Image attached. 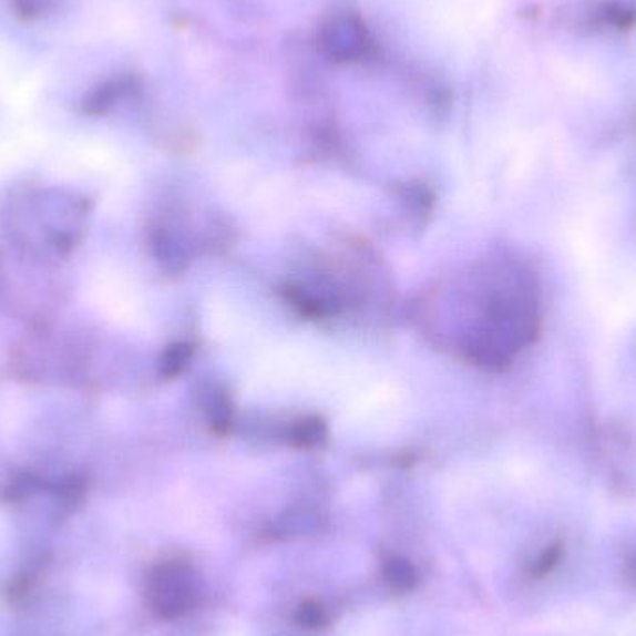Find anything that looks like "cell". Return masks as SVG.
<instances>
[{"label": "cell", "instance_id": "obj_9", "mask_svg": "<svg viewBox=\"0 0 636 636\" xmlns=\"http://www.w3.org/2000/svg\"><path fill=\"white\" fill-rule=\"evenodd\" d=\"M300 622L301 625H309V627H317V625L325 622V614H322V608L318 605H304L300 608Z\"/></svg>", "mask_w": 636, "mask_h": 636}, {"label": "cell", "instance_id": "obj_6", "mask_svg": "<svg viewBox=\"0 0 636 636\" xmlns=\"http://www.w3.org/2000/svg\"><path fill=\"white\" fill-rule=\"evenodd\" d=\"M194 348L188 342H175L172 347L166 348L163 359H161V372L163 377H179L181 372L188 367Z\"/></svg>", "mask_w": 636, "mask_h": 636}, {"label": "cell", "instance_id": "obj_1", "mask_svg": "<svg viewBox=\"0 0 636 636\" xmlns=\"http://www.w3.org/2000/svg\"><path fill=\"white\" fill-rule=\"evenodd\" d=\"M196 578L179 564L158 567L151 578V607L161 618L172 619L188 613L196 603Z\"/></svg>", "mask_w": 636, "mask_h": 636}, {"label": "cell", "instance_id": "obj_7", "mask_svg": "<svg viewBox=\"0 0 636 636\" xmlns=\"http://www.w3.org/2000/svg\"><path fill=\"white\" fill-rule=\"evenodd\" d=\"M386 577L389 578L391 585L397 588H411L416 585V572L413 567L404 561H391L386 570Z\"/></svg>", "mask_w": 636, "mask_h": 636}, {"label": "cell", "instance_id": "obj_5", "mask_svg": "<svg viewBox=\"0 0 636 636\" xmlns=\"http://www.w3.org/2000/svg\"><path fill=\"white\" fill-rule=\"evenodd\" d=\"M203 406H205L203 410H205L211 427L220 434L227 432L229 424H232V404H229L226 394L220 393L218 389H213Z\"/></svg>", "mask_w": 636, "mask_h": 636}, {"label": "cell", "instance_id": "obj_8", "mask_svg": "<svg viewBox=\"0 0 636 636\" xmlns=\"http://www.w3.org/2000/svg\"><path fill=\"white\" fill-rule=\"evenodd\" d=\"M562 558V544L561 542H556V544L550 545V547H545L544 553L536 558V562L533 564V577H544L547 573L553 570V567L558 564V561Z\"/></svg>", "mask_w": 636, "mask_h": 636}, {"label": "cell", "instance_id": "obj_4", "mask_svg": "<svg viewBox=\"0 0 636 636\" xmlns=\"http://www.w3.org/2000/svg\"><path fill=\"white\" fill-rule=\"evenodd\" d=\"M289 440L298 449H317L328 440V427L320 417H304L290 429Z\"/></svg>", "mask_w": 636, "mask_h": 636}, {"label": "cell", "instance_id": "obj_10", "mask_svg": "<svg viewBox=\"0 0 636 636\" xmlns=\"http://www.w3.org/2000/svg\"><path fill=\"white\" fill-rule=\"evenodd\" d=\"M625 577H627L630 585L636 586V551L625 562Z\"/></svg>", "mask_w": 636, "mask_h": 636}, {"label": "cell", "instance_id": "obj_2", "mask_svg": "<svg viewBox=\"0 0 636 636\" xmlns=\"http://www.w3.org/2000/svg\"><path fill=\"white\" fill-rule=\"evenodd\" d=\"M318 45L326 57L336 62L361 59L369 47V34L365 24L356 18L334 19L320 30Z\"/></svg>", "mask_w": 636, "mask_h": 636}, {"label": "cell", "instance_id": "obj_3", "mask_svg": "<svg viewBox=\"0 0 636 636\" xmlns=\"http://www.w3.org/2000/svg\"><path fill=\"white\" fill-rule=\"evenodd\" d=\"M134 79L131 76H116L111 81L101 82L99 86L93 88L86 93L82 101V109L90 116H103L116 106L123 98L134 90Z\"/></svg>", "mask_w": 636, "mask_h": 636}]
</instances>
